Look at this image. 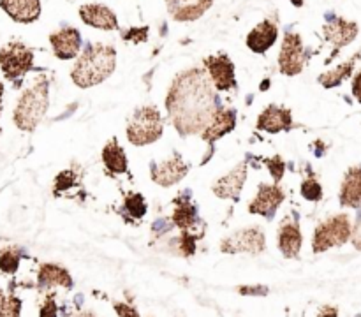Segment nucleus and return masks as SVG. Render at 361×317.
Here are the masks:
<instances>
[{
	"label": "nucleus",
	"mask_w": 361,
	"mask_h": 317,
	"mask_svg": "<svg viewBox=\"0 0 361 317\" xmlns=\"http://www.w3.org/2000/svg\"><path fill=\"white\" fill-rule=\"evenodd\" d=\"M219 108L214 85L200 67L180 73L166 95L168 115L182 136L203 132Z\"/></svg>",
	"instance_id": "1"
},
{
	"label": "nucleus",
	"mask_w": 361,
	"mask_h": 317,
	"mask_svg": "<svg viewBox=\"0 0 361 317\" xmlns=\"http://www.w3.org/2000/svg\"><path fill=\"white\" fill-rule=\"evenodd\" d=\"M116 67V51L111 44H88L71 70V80L80 88H90L102 83Z\"/></svg>",
	"instance_id": "2"
},
{
	"label": "nucleus",
	"mask_w": 361,
	"mask_h": 317,
	"mask_svg": "<svg viewBox=\"0 0 361 317\" xmlns=\"http://www.w3.org/2000/svg\"><path fill=\"white\" fill-rule=\"evenodd\" d=\"M49 106V80L48 76H39L27 90L18 99V104L14 108L13 120L20 130L32 132L35 127L44 118Z\"/></svg>",
	"instance_id": "3"
},
{
	"label": "nucleus",
	"mask_w": 361,
	"mask_h": 317,
	"mask_svg": "<svg viewBox=\"0 0 361 317\" xmlns=\"http://www.w3.org/2000/svg\"><path fill=\"white\" fill-rule=\"evenodd\" d=\"M164 120L155 106H141L127 123V139L136 147H147L162 136Z\"/></svg>",
	"instance_id": "4"
},
{
	"label": "nucleus",
	"mask_w": 361,
	"mask_h": 317,
	"mask_svg": "<svg viewBox=\"0 0 361 317\" xmlns=\"http://www.w3.org/2000/svg\"><path fill=\"white\" fill-rule=\"evenodd\" d=\"M34 69V51L23 42H7L0 48V70L7 81L20 85L25 74Z\"/></svg>",
	"instance_id": "5"
},
{
	"label": "nucleus",
	"mask_w": 361,
	"mask_h": 317,
	"mask_svg": "<svg viewBox=\"0 0 361 317\" xmlns=\"http://www.w3.org/2000/svg\"><path fill=\"white\" fill-rule=\"evenodd\" d=\"M351 222H349L348 215L341 213L328 218L323 224L317 225L316 232H314V252L319 254L331 249V247L344 245V243L351 238Z\"/></svg>",
	"instance_id": "6"
},
{
	"label": "nucleus",
	"mask_w": 361,
	"mask_h": 317,
	"mask_svg": "<svg viewBox=\"0 0 361 317\" xmlns=\"http://www.w3.org/2000/svg\"><path fill=\"white\" fill-rule=\"evenodd\" d=\"M309 62V53L303 46L302 37L296 32H286L279 55V69L284 76H296Z\"/></svg>",
	"instance_id": "7"
},
{
	"label": "nucleus",
	"mask_w": 361,
	"mask_h": 317,
	"mask_svg": "<svg viewBox=\"0 0 361 317\" xmlns=\"http://www.w3.org/2000/svg\"><path fill=\"white\" fill-rule=\"evenodd\" d=\"M267 247V236L257 225L254 228H243L242 231H236L222 240L221 250L226 254H259Z\"/></svg>",
	"instance_id": "8"
},
{
	"label": "nucleus",
	"mask_w": 361,
	"mask_h": 317,
	"mask_svg": "<svg viewBox=\"0 0 361 317\" xmlns=\"http://www.w3.org/2000/svg\"><path fill=\"white\" fill-rule=\"evenodd\" d=\"M204 67H207L208 77H210L215 90L229 92L238 85L236 83L235 63L226 53H219V55H212L204 58Z\"/></svg>",
	"instance_id": "9"
},
{
	"label": "nucleus",
	"mask_w": 361,
	"mask_h": 317,
	"mask_svg": "<svg viewBox=\"0 0 361 317\" xmlns=\"http://www.w3.org/2000/svg\"><path fill=\"white\" fill-rule=\"evenodd\" d=\"M323 34L324 39L334 44V53H331L330 58L326 60V62H331V58H334L344 46H348L349 42L355 41L356 35H358V25H356L355 21H348L341 16H330L326 20V23H324Z\"/></svg>",
	"instance_id": "10"
},
{
	"label": "nucleus",
	"mask_w": 361,
	"mask_h": 317,
	"mask_svg": "<svg viewBox=\"0 0 361 317\" xmlns=\"http://www.w3.org/2000/svg\"><path fill=\"white\" fill-rule=\"evenodd\" d=\"M187 173H189V166L185 164V161L178 154H175L173 157L166 158L162 162L150 164L152 180L161 187L175 185L180 180L185 178Z\"/></svg>",
	"instance_id": "11"
},
{
	"label": "nucleus",
	"mask_w": 361,
	"mask_h": 317,
	"mask_svg": "<svg viewBox=\"0 0 361 317\" xmlns=\"http://www.w3.org/2000/svg\"><path fill=\"white\" fill-rule=\"evenodd\" d=\"M284 199V190H282L277 183H274V185L261 183L259 189H257L256 197H254L252 203L249 204V211L254 215H263V217L267 218H274L275 211L279 210V206H281Z\"/></svg>",
	"instance_id": "12"
},
{
	"label": "nucleus",
	"mask_w": 361,
	"mask_h": 317,
	"mask_svg": "<svg viewBox=\"0 0 361 317\" xmlns=\"http://www.w3.org/2000/svg\"><path fill=\"white\" fill-rule=\"evenodd\" d=\"M53 53L60 60H71L78 56L81 49V34L74 27H63L49 35Z\"/></svg>",
	"instance_id": "13"
},
{
	"label": "nucleus",
	"mask_w": 361,
	"mask_h": 317,
	"mask_svg": "<svg viewBox=\"0 0 361 317\" xmlns=\"http://www.w3.org/2000/svg\"><path fill=\"white\" fill-rule=\"evenodd\" d=\"M247 180V162H242V164L236 166L235 169L228 173L226 176L219 178L217 182L214 183V194L221 199H233L238 201L240 194L243 190V183Z\"/></svg>",
	"instance_id": "14"
},
{
	"label": "nucleus",
	"mask_w": 361,
	"mask_h": 317,
	"mask_svg": "<svg viewBox=\"0 0 361 317\" xmlns=\"http://www.w3.org/2000/svg\"><path fill=\"white\" fill-rule=\"evenodd\" d=\"M80 16L83 23L88 27L99 28V30H118V18L102 4H85L80 7Z\"/></svg>",
	"instance_id": "15"
},
{
	"label": "nucleus",
	"mask_w": 361,
	"mask_h": 317,
	"mask_svg": "<svg viewBox=\"0 0 361 317\" xmlns=\"http://www.w3.org/2000/svg\"><path fill=\"white\" fill-rule=\"evenodd\" d=\"M293 127V113L291 109L282 108V106H268L257 118V129L264 132L277 134L289 130Z\"/></svg>",
	"instance_id": "16"
},
{
	"label": "nucleus",
	"mask_w": 361,
	"mask_h": 317,
	"mask_svg": "<svg viewBox=\"0 0 361 317\" xmlns=\"http://www.w3.org/2000/svg\"><path fill=\"white\" fill-rule=\"evenodd\" d=\"M236 127V111L235 109H224L219 108L217 113L214 115V118L210 120L204 130L201 132L204 143H208L210 147H214V143L217 139H221L222 136L231 132Z\"/></svg>",
	"instance_id": "17"
},
{
	"label": "nucleus",
	"mask_w": 361,
	"mask_h": 317,
	"mask_svg": "<svg viewBox=\"0 0 361 317\" xmlns=\"http://www.w3.org/2000/svg\"><path fill=\"white\" fill-rule=\"evenodd\" d=\"M0 9L16 23H34L41 16V0H0Z\"/></svg>",
	"instance_id": "18"
},
{
	"label": "nucleus",
	"mask_w": 361,
	"mask_h": 317,
	"mask_svg": "<svg viewBox=\"0 0 361 317\" xmlns=\"http://www.w3.org/2000/svg\"><path fill=\"white\" fill-rule=\"evenodd\" d=\"M277 37H279L277 23L271 20H264L261 21L252 32H249V35H247V46H249V49H252L254 53L263 55V53H267L268 49L275 44Z\"/></svg>",
	"instance_id": "19"
},
{
	"label": "nucleus",
	"mask_w": 361,
	"mask_h": 317,
	"mask_svg": "<svg viewBox=\"0 0 361 317\" xmlns=\"http://www.w3.org/2000/svg\"><path fill=\"white\" fill-rule=\"evenodd\" d=\"M302 231L296 220H284L279 229V249L284 254V257L295 259L298 257L300 250H302Z\"/></svg>",
	"instance_id": "20"
},
{
	"label": "nucleus",
	"mask_w": 361,
	"mask_h": 317,
	"mask_svg": "<svg viewBox=\"0 0 361 317\" xmlns=\"http://www.w3.org/2000/svg\"><path fill=\"white\" fill-rule=\"evenodd\" d=\"M341 204L348 208L361 206V166L345 173L341 189Z\"/></svg>",
	"instance_id": "21"
},
{
	"label": "nucleus",
	"mask_w": 361,
	"mask_h": 317,
	"mask_svg": "<svg viewBox=\"0 0 361 317\" xmlns=\"http://www.w3.org/2000/svg\"><path fill=\"white\" fill-rule=\"evenodd\" d=\"M214 0H190L183 4H168V11L176 21L200 20L212 7Z\"/></svg>",
	"instance_id": "22"
},
{
	"label": "nucleus",
	"mask_w": 361,
	"mask_h": 317,
	"mask_svg": "<svg viewBox=\"0 0 361 317\" xmlns=\"http://www.w3.org/2000/svg\"><path fill=\"white\" fill-rule=\"evenodd\" d=\"M37 284L41 289L53 287V285H60V287H73V278H71L69 271L56 264H42L39 268Z\"/></svg>",
	"instance_id": "23"
},
{
	"label": "nucleus",
	"mask_w": 361,
	"mask_h": 317,
	"mask_svg": "<svg viewBox=\"0 0 361 317\" xmlns=\"http://www.w3.org/2000/svg\"><path fill=\"white\" fill-rule=\"evenodd\" d=\"M173 222L176 228L182 229V232H189L190 229H196L197 224V210L189 197L180 196L175 199V211H173Z\"/></svg>",
	"instance_id": "24"
},
{
	"label": "nucleus",
	"mask_w": 361,
	"mask_h": 317,
	"mask_svg": "<svg viewBox=\"0 0 361 317\" xmlns=\"http://www.w3.org/2000/svg\"><path fill=\"white\" fill-rule=\"evenodd\" d=\"M102 162L111 175H123L127 173V155L126 150L118 144L116 137L109 139L102 148Z\"/></svg>",
	"instance_id": "25"
},
{
	"label": "nucleus",
	"mask_w": 361,
	"mask_h": 317,
	"mask_svg": "<svg viewBox=\"0 0 361 317\" xmlns=\"http://www.w3.org/2000/svg\"><path fill=\"white\" fill-rule=\"evenodd\" d=\"M358 58H360V53H356V55L353 56V58H349L348 62L341 63V66H338L337 69L328 70V73L321 74V76L317 77V81H319V83L323 85L324 88L338 87V85H341L342 81H345L349 76H351L353 70H355L356 60H358Z\"/></svg>",
	"instance_id": "26"
},
{
	"label": "nucleus",
	"mask_w": 361,
	"mask_h": 317,
	"mask_svg": "<svg viewBox=\"0 0 361 317\" xmlns=\"http://www.w3.org/2000/svg\"><path fill=\"white\" fill-rule=\"evenodd\" d=\"M123 217L127 220H140L147 213V203L141 194H127L126 201H123Z\"/></svg>",
	"instance_id": "27"
},
{
	"label": "nucleus",
	"mask_w": 361,
	"mask_h": 317,
	"mask_svg": "<svg viewBox=\"0 0 361 317\" xmlns=\"http://www.w3.org/2000/svg\"><path fill=\"white\" fill-rule=\"evenodd\" d=\"M21 261V250L16 247H7L0 252V271L4 273H16Z\"/></svg>",
	"instance_id": "28"
},
{
	"label": "nucleus",
	"mask_w": 361,
	"mask_h": 317,
	"mask_svg": "<svg viewBox=\"0 0 361 317\" xmlns=\"http://www.w3.org/2000/svg\"><path fill=\"white\" fill-rule=\"evenodd\" d=\"M78 182V176L74 171H62L59 176H56L55 180V187H53V192H55V196H60L62 192H66V190L73 189L74 185H76Z\"/></svg>",
	"instance_id": "29"
},
{
	"label": "nucleus",
	"mask_w": 361,
	"mask_h": 317,
	"mask_svg": "<svg viewBox=\"0 0 361 317\" xmlns=\"http://www.w3.org/2000/svg\"><path fill=\"white\" fill-rule=\"evenodd\" d=\"M302 196L309 201H319L323 197V187L317 180L309 178L302 183Z\"/></svg>",
	"instance_id": "30"
},
{
	"label": "nucleus",
	"mask_w": 361,
	"mask_h": 317,
	"mask_svg": "<svg viewBox=\"0 0 361 317\" xmlns=\"http://www.w3.org/2000/svg\"><path fill=\"white\" fill-rule=\"evenodd\" d=\"M264 164H267V168L270 169V175L271 178H274L275 183H279L282 180V176H284V171H286V162L282 157H271V158H267L264 161Z\"/></svg>",
	"instance_id": "31"
},
{
	"label": "nucleus",
	"mask_w": 361,
	"mask_h": 317,
	"mask_svg": "<svg viewBox=\"0 0 361 317\" xmlns=\"http://www.w3.org/2000/svg\"><path fill=\"white\" fill-rule=\"evenodd\" d=\"M21 313V299L18 296L11 294L9 298H6V305H4L0 317H20Z\"/></svg>",
	"instance_id": "32"
},
{
	"label": "nucleus",
	"mask_w": 361,
	"mask_h": 317,
	"mask_svg": "<svg viewBox=\"0 0 361 317\" xmlns=\"http://www.w3.org/2000/svg\"><path fill=\"white\" fill-rule=\"evenodd\" d=\"M148 37V27H140V28H129V30L122 32L123 41H130L134 44L137 42H145Z\"/></svg>",
	"instance_id": "33"
},
{
	"label": "nucleus",
	"mask_w": 361,
	"mask_h": 317,
	"mask_svg": "<svg viewBox=\"0 0 361 317\" xmlns=\"http://www.w3.org/2000/svg\"><path fill=\"white\" fill-rule=\"evenodd\" d=\"M56 312H59V309H56L55 299H53V296H48L44 299V303H42L39 317H56Z\"/></svg>",
	"instance_id": "34"
},
{
	"label": "nucleus",
	"mask_w": 361,
	"mask_h": 317,
	"mask_svg": "<svg viewBox=\"0 0 361 317\" xmlns=\"http://www.w3.org/2000/svg\"><path fill=\"white\" fill-rule=\"evenodd\" d=\"M113 306H115V312L118 317H140L137 310L127 303H115Z\"/></svg>",
	"instance_id": "35"
},
{
	"label": "nucleus",
	"mask_w": 361,
	"mask_h": 317,
	"mask_svg": "<svg viewBox=\"0 0 361 317\" xmlns=\"http://www.w3.org/2000/svg\"><path fill=\"white\" fill-rule=\"evenodd\" d=\"M351 240H353V245H355L358 250H361V215L358 222H356L355 229L351 231Z\"/></svg>",
	"instance_id": "36"
},
{
	"label": "nucleus",
	"mask_w": 361,
	"mask_h": 317,
	"mask_svg": "<svg viewBox=\"0 0 361 317\" xmlns=\"http://www.w3.org/2000/svg\"><path fill=\"white\" fill-rule=\"evenodd\" d=\"M317 317H338L337 306H323V309L319 310V313H317Z\"/></svg>",
	"instance_id": "37"
},
{
	"label": "nucleus",
	"mask_w": 361,
	"mask_h": 317,
	"mask_svg": "<svg viewBox=\"0 0 361 317\" xmlns=\"http://www.w3.org/2000/svg\"><path fill=\"white\" fill-rule=\"evenodd\" d=\"M353 94H355V97L361 102V70L356 74L355 80H353Z\"/></svg>",
	"instance_id": "38"
},
{
	"label": "nucleus",
	"mask_w": 361,
	"mask_h": 317,
	"mask_svg": "<svg viewBox=\"0 0 361 317\" xmlns=\"http://www.w3.org/2000/svg\"><path fill=\"white\" fill-rule=\"evenodd\" d=\"M240 292H242V294H267L268 289L263 287V285H261V287H242Z\"/></svg>",
	"instance_id": "39"
},
{
	"label": "nucleus",
	"mask_w": 361,
	"mask_h": 317,
	"mask_svg": "<svg viewBox=\"0 0 361 317\" xmlns=\"http://www.w3.org/2000/svg\"><path fill=\"white\" fill-rule=\"evenodd\" d=\"M4 305H6V296H4V291L0 289V312H2Z\"/></svg>",
	"instance_id": "40"
},
{
	"label": "nucleus",
	"mask_w": 361,
	"mask_h": 317,
	"mask_svg": "<svg viewBox=\"0 0 361 317\" xmlns=\"http://www.w3.org/2000/svg\"><path fill=\"white\" fill-rule=\"evenodd\" d=\"M2 99H4V85L0 83V115H2Z\"/></svg>",
	"instance_id": "41"
},
{
	"label": "nucleus",
	"mask_w": 361,
	"mask_h": 317,
	"mask_svg": "<svg viewBox=\"0 0 361 317\" xmlns=\"http://www.w3.org/2000/svg\"><path fill=\"white\" fill-rule=\"evenodd\" d=\"M73 317H95V316L92 312H81V313H76V316H73Z\"/></svg>",
	"instance_id": "42"
},
{
	"label": "nucleus",
	"mask_w": 361,
	"mask_h": 317,
	"mask_svg": "<svg viewBox=\"0 0 361 317\" xmlns=\"http://www.w3.org/2000/svg\"><path fill=\"white\" fill-rule=\"evenodd\" d=\"M183 2H190V0H166V4H183Z\"/></svg>",
	"instance_id": "43"
},
{
	"label": "nucleus",
	"mask_w": 361,
	"mask_h": 317,
	"mask_svg": "<svg viewBox=\"0 0 361 317\" xmlns=\"http://www.w3.org/2000/svg\"><path fill=\"white\" fill-rule=\"evenodd\" d=\"M358 317H360V316H358Z\"/></svg>",
	"instance_id": "44"
}]
</instances>
